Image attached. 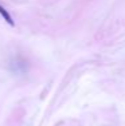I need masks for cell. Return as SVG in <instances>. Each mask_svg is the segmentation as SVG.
Wrapping results in <instances>:
<instances>
[{
    "label": "cell",
    "instance_id": "1",
    "mask_svg": "<svg viewBox=\"0 0 125 126\" xmlns=\"http://www.w3.org/2000/svg\"><path fill=\"white\" fill-rule=\"evenodd\" d=\"M0 15H1L3 17H4V20L8 23L10 26H14V20H12V17H11V15L7 12V10H5L3 5H0Z\"/></svg>",
    "mask_w": 125,
    "mask_h": 126
}]
</instances>
